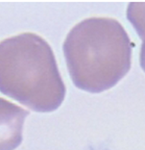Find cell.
I'll use <instances>...</instances> for the list:
<instances>
[{"mask_svg": "<svg viewBox=\"0 0 145 150\" xmlns=\"http://www.w3.org/2000/svg\"><path fill=\"white\" fill-rule=\"evenodd\" d=\"M63 53L74 85L92 93L115 86L131 69L129 36L113 18H90L78 23L65 38Z\"/></svg>", "mask_w": 145, "mask_h": 150, "instance_id": "obj_1", "label": "cell"}, {"mask_svg": "<svg viewBox=\"0 0 145 150\" xmlns=\"http://www.w3.org/2000/svg\"><path fill=\"white\" fill-rule=\"evenodd\" d=\"M0 91L36 112L60 107L65 86L45 40L22 33L0 42Z\"/></svg>", "mask_w": 145, "mask_h": 150, "instance_id": "obj_2", "label": "cell"}, {"mask_svg": "<svg viewBox=\"0 0 145 150\" xmlns=\"http://www.w3.org/2000/svg\"><path fill=\"white\" fill-rule=\"evenodd\" d=\"M30 114L18 105L0 98V150H15L22 142V128Z\"/></svg>", "mask_w": 145, "mask_h": 150, "instance_id": "obj_3", "label": "cell"}, {"mask_svg": "<svg viewBox=\"0 0 145 150\" xmlns=\"http://www.w3.org/2000/svg\"><path fill=\"white\" fill-rule=\"evenodd\" d=\"M128 19L141 39L145 38V3H131L128 6Z\"/></svg>", "mask_w": 145, "mask_h": 150, "instance_id": "obj_4", "label": "cell"}, {"mask_svg": "<svg viewBox=\"0 0 145 150\" xmlns=\"http://www.w3.org/2000/svg\"><path fill=\"white\" fill-rule=\"evenodd\" d=\"M139 61H140V66H141V67H142V69L145 71V38L143 39L142 44H141Z\"/></svg>", "mask_w": 145, "mask_h": 150, "instance_id": "obj_5", "label": "cell"}, {"mask_svg": "<svg viewBox=\"0 0 145 150\" xmlns=\"http://www.w3.org/2000/svg\"><path fill=\"white\" fill-rule=\"evenodd\" d=\"M87 150H102V149H96V148H90V149H87Z\"/></svg>", "mask_w": 145, "mask_h": 150, "instance_id": "obj_6", "label": "cell"}]
</instances>
